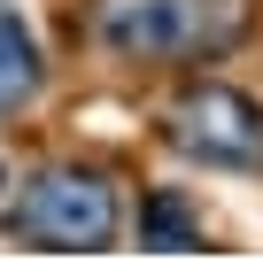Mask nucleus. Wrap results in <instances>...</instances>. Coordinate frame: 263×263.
I'll return each mask as SVG.
<instances>
[{
    "instance_id": "1",
    "label": "nucleus",
    "mask_w": 263,
    "mask_h": 263,
    "mask_svg": "<svg viewBox=\"0 0 263 263\" xmlns=\"http://www.w3.org/2000/svg\"><path fill=\"white\" fill-rule=\"evenodd\" d=\"M255 39V0H85V47L124 78H194Z\"/></svg>"
},
{
    "instance_id": "2",
    "label": "nucleus",
    "mask_w": 263,
    "mask_h": 263,
    "mask_svg": "<svg viewBox=\"0 0 263 263\" xmlns=\"http://www.w3.org/2000/svg\"><path fill=\"white\" fill-rule=\"evenodd\" d=\"M0 232L24 248H54V255H101L124 232V178L93 155L31 163L16 194L0 201Z\"/></svg>"
},
{
    "instance_id": "3",
    "label": "nucleus",
    "mask_w": 263,
    "mask_h": 263,
    "mask_svg": "<svg viewBox=\"0 0 263 263\" xmlns=\"http://www.w3.org/2000/svg\"><path fill=\"white\" fill-rule=\"evenodd\" d=\"M155 132H163V147L178 163H194V171H248V178L263 171V93H248V85H224V78L194 70L163 101Z\"/></svg>"
},
{
    "instance_id": "4",
    "label": "nucleus",
    "mask_w": 263,
    "mask_h": 263,
    "mask_svg": "<svg viewBox=\"0 0 263 263\" xmlns=\"http://www.w3.org/2000/svg\"><path fill=\"white\" fill-rule=\"evenodd\" d=\"M39 93H47V47H39V31L8 8V0H0V124L31 116Z\"/></svg>"
},
{
    "instance_id": "5",
    "label": "nucleus",
    "mask_w": 263,
    "mask_h": 263,
    "mask_svg": "<svg viewBox=\"0 0 263 263\" xmlns=\"http://www.w3.org/2000/svg\"><path fill=\"white\" fill-rule=\"evenodd\" d=\"M132 240L140 248H209V224H201V201L186 186H140V209H132Z\"/></svg>"
}]
</instances>
